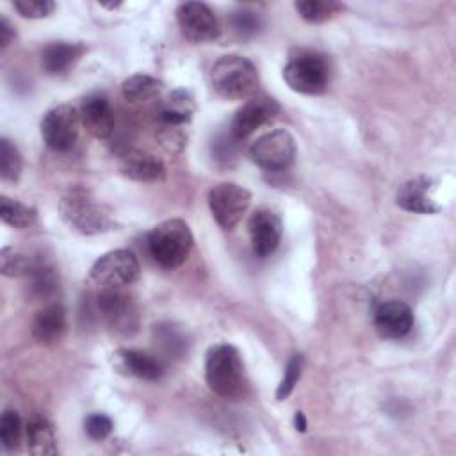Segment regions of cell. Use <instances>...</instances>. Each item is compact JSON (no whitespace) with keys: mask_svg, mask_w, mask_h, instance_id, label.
<instances>
[{"mask_svg":"<svg viewBox=\"0 0 456 456\" xmlns=\"http://www.w3.org/2000/svg\"><path fill=\"white\" fill-rule=\"evenodd\" d=\"M62 221L82 235H98L114 228L112 212L96 201L93 192L82 185L71 187L59 201Z\"/></svg>","mask_w":456,"mask_h":456,"instance_id":"1","label":"cell"},{"mask_svg":"<svg viewBox=\"0 0 456 456\" xmlns=\"http://www.w3.org/2000/svg\"><path fill=\"white\" fill-rule=\"evenodd\" d=\"M205 381L223 399H240L246 394L248 379L237 347L232 344H216L207 351Z\"/></svg>","mask_w":456,"mask_h":456,"instance_id":"2","label":"cell"},{"mask_svg":"<svg viewBox=\"0 0 456 456\" xmlns=\"http://www.w3.org/2000/svg\"><path fill=\"white\" fill-rule=\"evenodd\" d=\"M210 86L226 100H246L258 89V71L248 57L228 53L214 62Z\"/></svg>","mask_w":456,"mask_h":456,"instance_id":"3","label":"cell"},{"mask_svg":"<svg viewBox=\"0 0 456 456\" xmlns=\"http://www.w3.org/2000/svg\"><path fill=\"white\" fill-rule=\"evenodd\" d=\"M146 244L151 258L159 265L176 269L189 258L194 239L189 224L175 217L155 224L148 233Z\"/></svg>","mask_w":456,"mask_h":456,"instance_id":"4","label":"cell"},{"mask_svg":"<svg viewBox=\"0 0 456 456\" xmlns=\"http://www.w3.org/2000/svg\"><path fill=\"white\" fill-rule=\"evenodd\" d=\"M328 78L330 69L324 57L312 52L292 57L283 68L285 84L301 94H321L328 86Z\"/></svg>","mask_w":456,"mask_h":456,"instance_id":"5","label":"cell"},{"mask_svg":"<svg viewBox=\"0 0 456 456\" xmlns=\"http://www.w3.org/2000/svg\"><path fill=\"white\" fill-rule=\"evenodd\" d=\"M208 208L223 230H233L251 203V192L233 182L216 183L208 191Z\"/></svg>","mask_w":456,"mask_h":456,"instance_id":"6","label":"cell"},{"mask_svg":"<svg viewBox=\"0 0 456 456\" xmlns=\"http://www.w3.org/2000/svg\"><path fill=\"white\" fill-rule=\"evenodd\" d=\"M141 265L128 249H112L102 255L91 267L89 278L102 289H119L139 278Z\"/></svg>","mask_w":456,"mask_h":456,"instance_id":"7","label":"cell"},{"mask_svg":"<svg viewBox=\"0 0 456 456\" xmlns=\"http://www.w3.org/2000/svg\"><path fill=\"white\" fill-rule=\"evenodd\" d=\"M296 157V141L290 132L278 128L271 130L249 146V159L260 169L281 171L287 169Z\"/></svg>","mask_w":456,"mask_h":456,"instance_id":"8","label":"cell"},{"mask_svg":"<svg viewBox=\"0 0 456 456\" xmlns=\"http://www.w3.org/2000/svg\"><path fill=\"white\" fill-rule=\"evenodd\" d=\"M80 112L71 105L50 109L39 125L41 137L53 151H68L75 146L80 132Z\"/></svg>","mask_w":456,"mask_h":456,"instance_id":"9","label":"cell"},{"mask_svg":"<svg viewBox=\"0 0 456 456\" xmlns=\"http://www.w3.org/2000/svg\"><path fill=\"white\" fill-rule=\"evenodd\" d=\"M176 21L182 36L194 43H208L221 36V25L214 11L203 2H183L176 9Z\"/></svg>","mask_w":456,"mask_h":456,"instance_id":"10","label":"cell"},{"mask_svg":"<svg viewBox=\"0 0 456 456\" xmlns=\"http://www.w3.org/2000/svg\"><path fill=\"white\" fill-rule=\"evenodd\" d=\"M96 312L118 333L128 335L137 326L135 305L119 289H102L96 294Z\"/></svg>","mask_w":456,"mask_h":456,"instance_id":"11","label":"cell"},{"mask_svg":"<svg viewBox=\"0 0 456 456\" xmlns=\"http://www.w3.org/2000/svg\"><path fill=\"white\" fill-rule=\"evenodd\" d=\"M280 112V105L274 98L269 96H255L249 98L240 109H237L235 116L230 123V134L233 139L242 141L249 137L255 130L265 125Z\"/></svg>","mask_w":456,"mask_h":456,"instance_id":"12","label":"cell"},{"mask_svg":"<svg viewBox=\"0 0 456 456\" xmlns=\"http://www.w3.org/2000/svg\"><path fill=\"white\" fill-rule=\"evenodd\" d=\"M248 232L253 253L258 258H265L280 246L283 232L281 219L271 208H256L248 221Z\"/></svg>","mask_w":456,"mask_h":456,"instance_id":"13","label":"cell"},{"mask_svg":"<svg viewBox=\"0 0 456 456\" xmlns=\"http://www.w3.org/2000/svg\"><path fill=\"white\" fill-rule=\"evenodd\" d=\"M411 308L399 299L381 303L374 312V328L383 338H403L413 328Z\"/></svg>","mask_w":456,"mask_h":456,"instance_id":"14","label":"cell"},{"mask_svg":"<svg viewBox=\"0 0 456 456\" xmlns=\"http://www.w3.org/2000/svg\"><path fill=\"white\" fill-rule=\"evenodd\" d=\"M119 169L121 173L135 182L155 183L166 178V166L153 153L130 148L119 155Z\"/></svg>","mask_w":456,"mask_h":456,"instance_id":"15","label":"cell"},{"mask_svg":"<svg viewBox=\"0 0 456 456\" xmlns=\"http://www.w3.org/2000/svg\"><path fill=\"white\" fill-rule=\"evenodd\" d=\"M433 180L428 176H415L401 185L395 203L406 212L413 214H436L442 207L433 198Z\"/></svg>","mask_w":456,"mask_h":456,"instance_id":"16","label":"cell"},{"mask_svg":"<svg viewBox=\"0 0 456 456\" xmlns=\"http://www.w3.org/2000/svg\"><path fill=\"white\" fill-rule=\"evenodd\" d=\"M82 126L96 139H107L114 130V110L109 100L100 94H89L80 103Z\"/></svg>","mask_w":456,"mask_h":456,"instance_id":"17","label":"cell"},{"mask_svg":"<svg viewBox=\"0 0 456 456\" xmlns=\"http://www.w3.org/2000/svg\"><path fill=\"white\" fill-rule=\"evenodd\" d=\"M66 331V310L61 303L43 306L32 321V337L41 346L57 344Z\"/></svg>","mask_w":456,"mask_h":456,"instance_id":"18","label":"cell"},{"mask_svg":"<svg viewBox=\"0 0 456 456\" xmlns=\"http://www.w3.org/2000/svg\"><path fill=\"white\" fill-rule=\"evenodd\" d=\"M114 358H116V367L126 376L144 379V381H157L164 376L162 363L144 351L119 349L116 351Z\"/></svg>","mask_w":456,"mask_h":456,"instance_id":"19","label":"cell"},{"mask_svg":"<svg viewBox=\"0 0 456 456\" xmlns=\"http://www.w3.org/2000/svg\"><path fill=\"white\" fill-rule=\"evenodd\" d=\"M86 46L82 43L71 41H55L43 48L41 52V68L48 75H62L82 57Z\"/></svg>","mask_w":456,"mask_h":456,"instance_id":"20","label":"cell"},{"mask_svg":"<svg viewBox=\"0 0 456 456\" xmlns=\"http://www.w3.org/2000/svg\"><path fill=\"white\" fill-rule=\"evenodd\" d=\"M25 438H27L28 452H32L36 456H48V454H57L59 452L53 426L41 413H34L27 420Z\"/></svg>","mask_w":456,"mask_h":456,"instance_id":"21","label":"cell"},{"mask_svg":"<svg viewBox=\"0 0 456 456\" xmlns=\"http://www.w3.org/2000/svg\"><path fill=\"white\" fill-rule=\"evenodd\" d=\"M194 110L196 103L192 94L187 89H175L166 96L160 105V121L182 126L191 121Z\"/></svg>","mask_w":456,"mask_h":456,"instance_id":"22","label":"cell"},{"mask_svg":"<svg viewBox=\"0 0 456 456\" xmlns=\"http://www.w3.org/2000/svg\"><path fill=\"white\" fill-rule=\"evenodd\" d=\"M162 89H164V84L159 78L146 75V73H135V75L125 78L121 84L123 98L134 105L144 103V102H150V100L160 96Z\"/></svg>","mask_w":456,"mask_h":456,"instance_id":"23","label":"cell"},{"mask_svg":"<svg viewBox=\"0 0 456 456\" xmlns=\"http://www.w3.org/2000/svg\"><path fill=\"white\" fill-rule=\"evenodd\" d=\"M27 278V292L32 299H50L52 296H55L59 289V276L55 269L46 262L37 260L32 273Z\"/></svg>","mask_w":456,"mask_h":456,"instance_id":"24","label":"cell"},{"mask_svg":"<svg viewBox=\"0 0 456 456\" xmlns=\"http://www.w3.org/2000/svg\"><path fill=\"white\" fill-rule=\"evenodd\" d=\"M0 217L5 224L16 228V230H25L36 223L37 210L27 203H21L9 196H2L0 198Z\"/></svg>","mask_w":456,"mask_h":456,"instance_id":"25","label":"cell"},{"mask_svg":"<svg viewBox=\"0 0 456 456\" xmlns=\"http://www.w3.org/2000/svg\"><path fill=\"white\" fill-rule=\"evenodd\" d=\"M37 260H34L30 255L18 251L11 246H5L0 253V269L4 276L9 278H20V276H28L34 269Z\"/></svg>","mask_w":456,"mask_h":456,"instance_id":"26","label":"cell"},{"mask_svg":"<svg viewBox=\"0 0 456 456\" xmlns=\"http://www.w3.org/2000/svg\"><path fill=\"white\" fill-rule=\"evenodd\" d=\"M294 7L308 23H322L342 11V4L335 0H299L294 4Z\"/></svg>","mask_w":456,"mask_h":456,"instance_id":"27","label":"cell"},{"mask_svg":"<svg viewBox=\"0 0 456 456\" xmlns=\"http://www.w3.org/2000/svg\"><path fill=\"white\" fill-rule=\"evenodd\" d=\"M23 169V159L18 146L7 139H0V175L7 182H16Z\"/></svg>","mask_w":456,"mask_h":456,"instance_id":"28","label":"cell"},{"mask_svg":"<svg viewBox=\"0 0 456 456\" xmlns=\"http://www.w3.org/2000/svg\"><path fill=\"white\" fill-rule=\"evenodd\" d=\"M21 431H23V428H21V419H20L18 411L12 408L4 410L2 419H0V442L5 451H12L18 447Z\"/></svg>","mask_w":456,"mask_h":456,"instance_id":"29","label":"cell"},{"mask_svg":"<svg viewBox=\"0 0 456 456\" xmlns=\"http://www.w3.org/2000/svg\"><path fill=\"white\" fill-rule=\"evenodd\" d=\"M303 363H305V358H303L301 353H294L289 358V362H287V365L283 369V376H281V379L278 383V388H276V399L278 401H283V399H287L292 394L296 383L301 378Z\"/></svg>","mask_w":456,"mask_h":456,"instance_id":"30","label":"cell"},{"mask_svg":"<svg viewBox=\"0 0 456 456\" xmlns=\"http://www.w3.org/2000/svg\"><path fill=\"white\" fill-rule=\"evenodd\" d=\"M12 7L20 16L28 20L46 18L55 11V2L52 0H14Z\"/></svg>","mask_w":456,"mask_h":456,"instance_id":"31","label":"cell"},{"mask_svg":"<svg viewBox=\"0 0 456 456\" xmlns=\"http://www.w3.org/2000/svg\"><path fill=\"white\" fill-rule=\"evenodd\" d=\"M230 23L233 27V30L242 36V37H251L258 32L260 28V18L256 12L249 11V9H239L233 11L230 16Z\"/></svg>","mask_w":456,"mask_h":456,"instance_id":"32","label":"cell"},{"mask_svg":"<svg viewBox=\"0 0 456 456\" xmlns=\"http://www.w3.org/2000/svg\"><path fill=\"white\" fill-rule=\"evenodd\" d=\"M112 420L105 413H91L84 420V429L89 438L93 440H103L112 433Z\"/></svg>","mask_w":456,"mask_h":456,"instance_id":"33","label":"cell"},{"mask_svg":"<svg viewBox=\"0 0 456 456\" xmlns=\"http://www.w3.org/2000/svg\"><path fill=\"white\" fill-rule=\"evenodd\" d=\"M157 139L160 141V144L167 150V151H182L185 146V134L182 132L180 126L176 125H167L162 123V126L157 132Z\"/></svg>","mask_w":456,"mask_h":456,"instance_id":"34","label":"cell"},{"mask_svg":"<svg viewBox=\"0 0 456 456\" xmlns=\"http://www.w3.org/2000/svg\"><path fill=\"white\" fill-rule=\"evenodd\" d=\"M14 39V28L5 16H0V48H7Z\"/></svg>","mask_w":456,"mask_h":456,"instance_id":"35","label":"cell"},{"mask_svg":"<svg viewBox=\"0 0 456 456\" xmlns=\"http://www.w3.org/2000/svg\"><path fill=\"white\" fill-rule=\"evenodd\" d=\"M294 426H296L297 431H306V419H305V413H303V411H296Z\"/></svg>","mask_w":456,"mask_h":456,"instance_id":"36","label":"cell"}]
</instances>
